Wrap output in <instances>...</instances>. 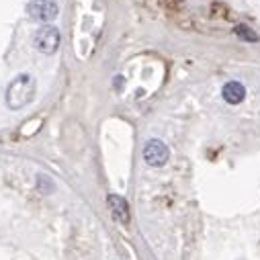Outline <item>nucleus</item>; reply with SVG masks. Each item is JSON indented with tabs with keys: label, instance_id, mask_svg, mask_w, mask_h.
<instances>
[{
	"label": "nucleus",
	"instance_id": "obj_1",
	"mask_svg": "<svg viewBox=\"0 0 260 260\" xmlns=\"http://www.w3.org/2000/svg\"><path fill=\"white\" fill-rule=\"evenodd\" d=\"M35 92H37V82L31 74H19L15 76L9 86H7V94H5V101H7V107L11 111H21L25 109L29 103H33L35 99Z\"/></svg>",
	"mask_w": 260,
	"mask_h": 260
},
{
	"label": "nucleus",
	"instance_id": "obj_2",
	"mask_svg": "<svg viewBox=\"0 0 260 260\" xmlns=\"http://www.w3.org/2000/svg\"><path fill=\"white\" fill-rule=\"evenodd\" d=\"M33 43L37 47V51L45 53V55H51L59 49V43H61V33L57 27L53 25H43L37 29L35 37H33Z\"/></svg>",
	"mask_w": 260,
	"mask_h": 260
},
{
	"label": "nucleus",
	"instance_id": "obj_3",
	"mask_svg": "<svg viewBox=\"0 0 260 260\" xmlns=\"http://www.w3.org/2000/svg\"><path fill=\"white\" fill-rule=\"evenodd\" d=\"M59 13V3L57 0H29L27 3V15L43 25H49Z\"/></svg>",
	"mask_w": 260,
	"mask_h": 260
},
{
	"label": "nucleus",
	"instance_id": "obj_4",
	"mask_svg": "<svg viewBox=\"0 0 260 260\" xmlns=\"http://www.w3.org/2000/svg\"><path fill=\"white\" fill-rule=\"evenodd\" d=\"M168 156H170L168 146H166L162 140H150V142L146 144V148H144V160H146L150 166H154V168L164 166V164L168 162Z\"/></svg>",
	"mask_w": 260,
	"mask_h": 260
},
{
	"label": "nucleus",
	"instance_id": "obj_5",
	"mask_svg": "<svg viewBox=\"0 0 260 260\" xmlns=\"http://www.w3.org/2000/svg\"><path fill=\"white\" fill-rule=\"evenodd\" d=\"M221 96L228 105H240L244 99H246V86L238 80H230L223 84L221 88Z\"/></svg>",
	"mask_w": 260,
	"mask_h": 260
},
{
	"label": "nucleus",
	"instance_id": "obj_6",
	"mask_svg": "<svg viewBox=\"0 0 260 260\" xmlns=\"http://www.w3.org/2000/svg\"><path fill=\"white\" fill-rule=\"evenodd\" d=\"M107 203H109V209H111L113 217L119 223H129V205H127V201L121 197V194H109Z\"/></svg>",
	"mask_w": 260,
	"mask_h": 260
},
{
	"label": "nucleus",
	"instance_id": "obj_7",
	"mask_svg": "<svg viewBox=\"0 0 260 260\" xmlns=\"http://www.w3.org/2000/svg\"><path fill=\"white\" fill-rule=\"evenodd\" d=\"M37 188L43 192V194H49V192H53V180L49 178V176H45V174H39L37 176Z\"/></svg>",
	"mask_w": 260,
	"mask_h": 260
},
{
	"label": "nucleus",
	"instance_id": "obj_8",
	"mask_svg": "<svg viewBox=\"0 0 260 260\" xmlns=\"http://www.w3.org/2000/svg\"><path fill=\"white\" fill-rule=\"evenodd\" d=\"M236 35H240L244 41H250V43H254V41H258V33H254L250 27H246V25H240V27H236Z\"/></svg>",
	"mask_w": 260,
	"mask_h": 260
}]
</instances>
